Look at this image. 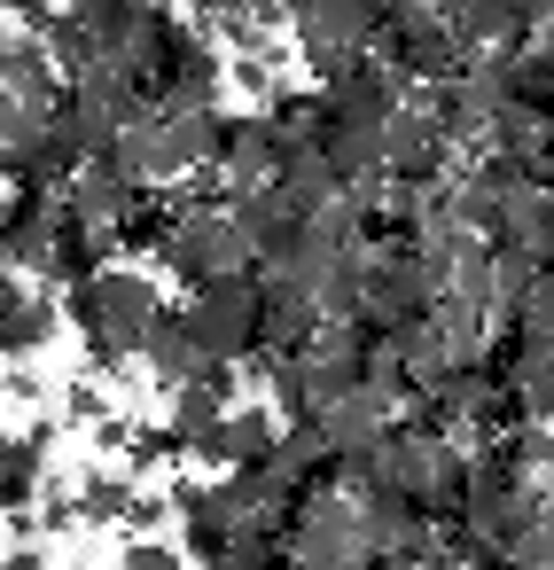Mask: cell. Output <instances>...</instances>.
<instances>
[{
  "instance_id": "6da1fadb",
  "label": "cell",
  "mask_w": 554,
  "mask_h": 570,
  "mask_svg": "<svg viewBox=\"0 0 554 570\" xmlns=\"http://www.w3.org/2000/svg\"><path fill=\"white\" fill-rule=\"evenodd\" d=\"M63 313L79 321V336L102 367H126V360H141V336L157 321V282L133 274V266H102L95 282H79L63 297Z\"/></svg>"
},
{
  "instance_id": "7a4b0ae2",
  "label": "cell",
  "mask_w": 554,
  "mask_h": 570,
  "mask_svg": "<svg viewBox=\"0 0 554 570\" xmlns=\"http://www.w3.org/2000/svg\"><path fill=\"white\" fill-rule=\"evenodd\" d=\"M258 313H266V274L258 266L188 289V328L211 360H250L258 352Z\"/></svg>"
},
{
  "instance_id": "3957f363",
  "label": "cell",
  "mask_w": 554,
  "mask_h": 570,
  "mask_svg": "<svg viewBox=\"0 0 554 570\" xmlns=\"http://www.w3.org/2000/svg\"><path fill=\"white\" fill-rule=\"evenodd\" d=\"M383 24H390V0H297V9H289V32H297V48H305V63L320 79L336 63L367 56L383 40Z\"/></svg>"
},
{
  "instance_id": "277c9868",
  "label": "cell",
  "mask_w": 554,
  "mask_h": 570,
  "mask_svg": "<svg viewBox=\"0 0 554 570\" xmlns=\"http://www.w3.org/2000/svg\"><path fill=\"white\" fill-rule=\"evenodd\" d=\"M398 87H406V79H398L375 48H367V56H352V63H336V71L320 79V95H328V118H336V126H390V110L406 102Z\"/></svg>"
},
{
  "instance_id": "5b68a950",
  "label": "cell",
  "mask_w": 554,
  "mask_h": 570,
  "mask_svg": "<svg viewBox=\"0 0 554 570\" xmlns=\"http://www.w3.org/2000/svg\"><path fill=\"white\" fill-rule=\"evenodd\" d=\"M383 157H390V173L398 180H437V173H453V134H445V118L414 95V102H398L390 110V126H383Z\"/></svg>"
},
{
  "instance_id": "8992f818",
  "label": "cell",
  "mask_w": 554,
  "mask_h": 570,
  "mask_svg": "<svg viewBox=\"0 0 554 570\" xmlns=\"http://www.w3.org/2000/svg\"><path fill=\"white\" fill-rule=\"evenodd\" d=\"M0 87H9V102H32V110H63V95H71V79H63V63H56V48L48 40H9V56H0Z\"/></svg>"
},
{
  "instance_id": "52a82bcc",
  "label": "cell",
  "mask_w": 554,
  "mask_h": 570,
  "mask_svg": "<svg viewBox=\"0 0 554 570\" xmlns=\"http://www.w3.org/2000/svg\"><path fill=\"white\" fill-rule=\"evenodd\" d=\"M133 196H141V180H133V173H118L110 157H87V165H79V180L63 188V204H71L87 227H102V235H118V219L133 212Z\"/></svg>"
},
{
  "instance_id": "ba28073f",
  "label": "cell",
  "mask_w": 554,
  "mask_h": 570,
  "mask_svg": "<svg viewBox=\"0 0 554 570\" xmlns=\"http://www.w3.org/2000/svg\"><path fill=\"white\" fill-rule=\"evenodd\" d=\"M243 360H211L204 375H188V383H172V430H180V445L196 453V438H211L219 422H227V375H235Z\"/></svg>"
},
{
  "instance_id": "9c48e42d",
  "label": "cell",
  "mask_w": 554,
  "mask_h": 570,
  "mask_svg": "<svg viewBox=\"0 0 554 570\" xmlns=\"http://www.w3.org/2000/svg\"><path fill=\"white\" fill-rule=\"evenodd\" d=\"M172 508H180V523H188V547H196L204 562H219V554H227V539H235V523H243V508H235L227 476H219V484H180V492H172Z\"/></svg>"
},
{
  "instance_id": "30bf717a",
  "label": "cell",
  "mask_w": 554,
  "mask_h": 570,
  "mask_svg": "<svg viewBox=\"0 0 554 570\" xmlns=\"http://www.w3.org/2000/svg\"><path fill=\"white\" fill-rule=\"evenodd\" d=\"M274 445H281V422L266 414V406H235L211 438H196V453L211 461V469H243V461H274Z\"/></svg>"
},
{
  "instance_id": "8fae6325",
  "label": "cell",
  "mask_w": 554,
  "mask_h": 570,
  "mask_svg": "<svg viewBox=\"0 0 554 570\" xmlns=\"http://www.w3.org/2000/svg\"><path fill=\"white\" fill-rule=\"evenodd\" d=\"M141 367H149L157 383H188V375H204V367H211V352L196 344L188 313H157V321H149V336H141Z\"/></svg>"
},
{
  "instance_id": "7c38bea8",
  "label": "cell",
  "mask_w": 554,
  "mask_h": 570,
  "mask_svg": "<svg viewBox=\"0 0 554 570\" xmlns=\"http://www.w3.org/2000/svg\"><path fill=\"white\" fill-rule=\"evenodd\" d=\"M48 336H56V297L17 289V274H9V289H0V344H9V360H32Z\"/></svg>"
},
{
  "instance_id": "4fadbf2b",
  "label": "cell",
  "mask_w": 554,
  "mask_h": 570,
  "mask_svg": "<svg viewBox=\"0 0 554 570\" xmlns=\"http://www.w3.org/2000/svg\"><path fill=\"white\" fill-rule=\"evenodd\" d=\"M40 476H48V430H24V438L0 445V508L9 515H32Z\"/></svg>"
},
{
  "instance_id": "5bb4252c",
  "label": "cell",
  "mask_w": 554,
  "mask_h": 570,
  "mask_svg": "<svg viewBox=\"0 0 554 570\" xmlns=\"http://www.w3.org/2000/svg\"><path fill=\"white\" fill-rule=\"evenodd\" d=\"M227 79H235V71H227V63H219V56H211V48L196 40V48L180 56V71L165 79L157 110H219V87H227Z\"/></svg>"
},
{
  "instance_id": "9a60e30c",
  "label": "cell",
  "mask_w": 554,
  "mask_h": 570,
  "mask_svg": "<svg viewBox=\"0 0 554 570\" xmlns=\"http://www.w3.org/2000/svg\"><path fill=\"white\" fill-rule=\"evenodd\" d=\"M274 196L297 212V219H313L320 204H336L344 196V173L328 165V149H313V157H297V165H281V180H274Z\"/></svg>"
},
{
  "instance_id": "2e32d148",
  "label": "cell",
  "mask_w": 554,
  "mask_h": 570,
  "mask_svg": "<svg viewBox=\"0 0 554 570\" xmlns=\"http://www.w3.org/2000/svg\"><path fill=\"white\" fill-rule=\"evenodd\" d=\"M71 500H79V523H118V515H133V508H141L133 469H87Z\"/></svg>"
},
{
  "instance_id": "e0dca14e",
  "label": "cell",
  "mask_w": 554,
  "mask_h": 570,
  "mask_svg": "<svg viewBox=\"0 0 554 570\" xmlns=\"http://www.w3.org/2000/svg\"><path fill=\"white\" fill-rule=\"evenodd\" d=\"M328 165L344 173V188L390 173V157H383V126H336V134H328Z\"/></svg>"
},
{
  "instance_id": "ac0fdd59",
  "label": "cell",
  "mask_w": 554,
  "mask_h": 570,
  "mask_svg": "<svg viewBox=\"0 0 554 570\" xmlns=\"http://www.w3.org/2000/svg\"><path fill=\"white\" fill-rule=\"evenodd\" d=\"M48 110H32V102H9V110H0V165H9V173H24L32 165V149L48 141Z\"/></svg>"
},
{
  "instance_id": "d6986e66",
  "label": "cell",
  "mask_w": 554,
  "mask_h": 570,
  "mask_svg": "<svg viewBox=\"0 0 554 570\" xmlns=\"http://www.w3.org/2000/svg\"><path fill=\"white\" fill-rule=\"evenodd\" d=\"M507 570H554V515H538V523L507 547Z\"/></svg>"
},
{
  "instance_id": "ffe728a7",
  "label": "cell",
  "mask_w": 554,
  "mask_h": 570,
  "mask_svg": "<svg viewBox=\"0 0 554 570\" xmlns=\"http://www.w3.org/2000/svg\"><path fill=\"white\" fill-rule=\"evenodd\" d=\"M118 570H188V554H180V547H165V539H133Z\"/></svg>"
},
{
  "instance_id": "44dd1931",
  "label": "cell",
  "mask_w": 554,
  "mask_h": 570,
  "mask_svg": "<svg viewBox=\"0 0 554 570\" xmlns=\"http://www.w3.org/2000/svg\"><path fill=\"white\" fill-rule=\"evenodd\" d=\"M95 414H110L102 383H71V399H63V422H95Z\"/></svg>"
},
{
  "instance_id": "7402d4cb",
  "label": "cell",
  "mask_w": 554,
  "mask_h": 570,
  "mask_svg": "<svg viewBox=\"0 0 554 570\" xmlns=\"http://www.w3.org/2000/svg\"><path fill=\"white\" fill-rule=\"evenodd\" d=\"M0 570H48V554L24 539V547H9V562H0Z\"/></svg>"
},
{
  "instance_id": "603a6c76",
  "label": "cell",
  "mask_w": 554,
  "mask_h": 570,
  "mask_svg": "<svg viewBox=\"0 0 554 570\" xmlns=\"http://www.w3.org/2000/svg\"><path fill=\"white\" fill-rule=\"evenodd\" d=\"M9 17H24V24H48V17H56V0H9Z\"/></svg>"
},
{
  "instance_id": "cb8c5ba5",
  "label": "cell",
  "mask_w": 554,
  "mask_h": 570,
  "mask_svg": "<svg viewBox=\"0 0 554 570\" xmlns=\"http://www.w3.org/2000/svg\"><path fill=\"white\" fill-rule=\"evenodd\" d=\"M523 9H531V17H538V32H546V24H554V0H523Z\"/></svg>"
},
{
  "instance_id": "d4e9b609",
  "label": "cell",
  "mask_w": 554,
  "mask_h": 570,
  "mask_svg": "<svg viewBox=\"0 0 554 570\" xmlns=\"http://www.w3.org/2000/svg\"><path fill=\"white\" fill-rule=\"evenodd\" d=\"M390 9H437V0H390Z\"/></svg>"
},
{
  "instance_id": "484cf974",
  "label": "cell",
  "mask_w": 554,
  "mask_h": 570,
  "mask_svg": "<svg viewBox=\"0 0 554 570\" xmlns=\"http://www.w3.org/2000/svg\"><path fill=\"white\" fill-rule=\"evenodd\" d=\"M196 570H219V562H196Z\"/></svg>"
}]
</instances>
